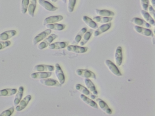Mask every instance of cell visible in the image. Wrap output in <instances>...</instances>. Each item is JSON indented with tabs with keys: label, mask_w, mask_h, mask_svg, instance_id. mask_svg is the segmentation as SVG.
Listing matches in <instances>:
<instances>
[{
	"label": "cell",
	"mask_w": 155,
	"mask_h": 116,
	"mask_svg": "<svg viewBox=\"0 0 155 116\" xmlns=\"http://www.w3.org/2000/svg\"><path fill=\"white\" fill-rule=\"evenodd\" d=\"M134 29L136 32L142 35L151 37L154 36L153 32L150 29L135 25Z\"/></svg>",
	"instance_id": "1"
},
{
	"label": "cell",
	"mask_w": 155,
	"mask_h": 116,
	"mask_svg": "<svg viewBox=\"0 0 155 116\" xmlns=\"http://www.w3.org/2000/svg\"><path fill=\"white\" fill-rule=\"evenodd\" d=\"M112 24L110 22L104 24L95 30L93 32V36L94 37H97L108 30L111 27Z\"/></svg>",
	"instance_id": "2"
},
{
	"label": "cell",
	"mask_w": 155,
	"mask_h": 116,
	"mask_svg": "<svg viewBox=\"0 0 155 116\" xmlns=\"http://www.w3.org/2000/svg\"><path fill=\"white\" fill-rule=\"evenodd\" d=\"M105 63L110 71L114 75L117 76H120L122 74L116 66L111 61L106 60Z\"/></svg>",
	"instance_id": "3"
},
{
	"label": "cell",
	"mask_w": 155,
	"mask_h": 116,
	"mask_svg": "<svg viewBox=\"0 0 155 116\" xmlns=\"http://www.w3.org/2000/svg\"><path fill=\"white\" fill-rule=\"evenodd\" d=\"M58 37L56 34H52L48 36L38 45V48L39 50H42L51 44V43Z\"/></svg>",
	"instance_id": "4"
},
{
	"label": "cell",
	"mask_w": 155,
	"mask_h": 116,
	"mask_svg": "<svg viewBox=\"0 0 155 116\" xmlns=\"http://www.w3.org/2000/svg\"><path fill=\"white\" fill-rule=\"evenodd\" d=\"M77 74L79 76L86 78H90L96 79L95 74L91 71L83 69H78L76 71Z\"/></svg>",
	"instance_id": "5"
},
{
	"label": "cell",
	"mask_w": 155,
	"mask_h": 116,
	"mask_svg": "<svg viewBox=\"0 0 155 116\" xmlns=\"http://www.w3.org/2000/svg\"><path fill=\"white\" fill-rule=\"evenodd\" d=\"M56 76L60 84H63L65 82V78L64 73L59 64H56L54 68Z\"/></svg>",
	"instance_id": "6"
},
{
	"label": "cell",
	"mask_w": 155,
	"mask_h": 116,
	"mask_svg": "<svg viewBox=\"0 0 155 116\" xmlns=\"http://www.w3.org/2000/svg\"><path fill=\"white\" fill-rule=\"evenodd\" d=\"M130 22L135 25L150 29L151 26L146 22L144 20L137 17L133 18L131 20Z\"/></svg>",
	"instance_id": "7"
},
{
	"label": "cell",
	"mask_w": 155,
	"mask_h": 116,
	"mask_svg": "<svg viewBox=\"0 0 155 116\" xmlns=\"http://www.w3.org/2000/svg\"><path fill=\"white\" fill-rule=\"evenodd\" d=\"M51 30L47 29L37 34L34 38L33 43L34 45L41 41L51 33Z\"/></svg>",
	"instance_id": "8"
},
{
	"label": "cell",
	"mask_w": 155,
	"mask_h": 116,
	"mask_svg": "<svg viewBox=\"0 0 155 116\" xmlns=\"http://www.w3.org/2000/svg\"><path fill=\"white\" fill-rule=\"evenodd\" d=\"M88 49V47L75 45H70L67 47V50L68 51L76 53H85Z\"/></svg>",
	"instance_id": "9"
},
{
	"label": "cell",
	"mask_w": 155,
	"mask_h": 116,
	"mask_svg": "<svg viewBox=\"0 0 155 116\" xmlns=\"http://www.w3.org/2000/svg\"><path fill=\"white\" fill-rule=\"evenodd\" d=\"M114 60L117 65L120 66L123 60L122 50L121 47L118 46L116 49L114 54Z\"/></svg>",
	"instance_id": "10"
},
{
	"label": "cell",
	"mask_w": 155,
	"mask_h": 116,
	"mask_svg": "<svg viewBox=\"0 0 155 116\" xmlns=\"http://www.w3.org/2000/svg\"><path fill=\"white\" fill-rule=\"evenodd\" d=\"M39 4L45 10L51 11L56 10L58 8L45 0H38Z\"/></svg>",
	"instance_id": "11"
},
{
	"label": "cell",
	"mask_w": 155,
	"mask_h": 116,
	"mask_svg": "<svg viewBox=\"0 0 155 116\" xmlns=\"http://www.w3.org/2000/svg\"><path fill=\"white\" fill-rule=\"evenodd\" d=\"M63 19V16L61 15L49 16L44 20L43 24L44 25H45L48 24L57 22L61 21Z\"/></svg>",
	"instance_id": "12"
},
{
	"label": "cell",
	"mask_w": 155,
	"mask_h": 116,
	"mask_svg": "<svg viewBox=\"0 0 155 116\" xmlns=\"http://www.w3.org/2000/svg\"><path fill=\"white\" fill-rule=\"evenodd\" d=\"M40 83L47 86H54L60 87L61 85L57 80L51 79H44L39 80Z\"/></svg>",
	"instance_id": "13"
},
{
	"label": "cell",
	"mask_w": 155,
	"mask_h": 116,
	"mask_svg": "<svg viewBox=\"0 0 155 116\" xmlns=\"http://www.w3.org/2000/svg\"><path fill=\"white\" fill-rule=\"evenodd\" d=\"M17 34V32L15 30L7 31L0 34V41H6L10 39Z\"/></svg>",
	"instance_id": "14"
},
{
	"label": "cell",
	"mask_w": 155,
	"mask_h": 116,
	"mask_svg": "<svg viewBox=\"0 0 155 116\" xmlns=\"http://www.w3.org/2000/svg\"><path fill=\"white\" fill-rule=\"evenodd\" d=\"M96 101L100 108L104 112L109 115L112 114V110L104 101L100 98H97Z\"/></svg>",
	"instance_id": "15"
},
{
	"label": "cell",
	"mask_w": 155,
	"mask_h": 116,
	"mask_svg": "<svg viewBox=\"0 0 155 116\" xmlns=\"http://www.w3.org/2000/svg\"><path fill=\"white\" fill-rule=\"evenodd\" d=\"M140 14L144 20L151 26L153 27L155 25L154 19L152 17L147 11L141 10Z\"/></svg>",
	"instance_id": "16"
},
{
	"label": "cell",
	"mask_w": 155,
	"mask_h": 116,
	"mask_svg": "<svg viewBox=\"0 0 155 116\" xmlns=\"http://www.w3.org/2000/svg\"><path fill=\"white\" fill-rule=\"evenodd\" d=\"M82 19L84 23L92 29L96 30L98 28V25L96 22L89 17L84 15L83 16Z\"/></svg>",
	"instance_id": "17"
},
{
	"label": "cell",
	"mask_w": 155,
	"mask_h": 116,
	"mask_svg": "<svg viewBox=\"0 0 155 116\" xmlns=\"http://www.w3.org/2000/svg\"><path fill=\"white\" fill-rule=\"evenodd\" d=\"M35 71L39 72H51L54 70V66L46 65H39L36 66L34 68Z\"/></svg>",
	"instance_id": "18"
},
{
	"label": "cell",
	"mask_w": 155,
	"mask_h": 116,
	"mask_svg": "<svg viewBox=\"0 0 155 116\" xmlns=\"http://www.w3.org/2000/svg\"><path fill=\"white\" fill-rule=\"evenodd\" d=\"M95 12L98 16L103 17H112L115 15L114 12L107 9H96Z\"/></svg>",
	"instance_id": "19"
},
{
	"label": "cell",
	"mask_w": 155,
	"mask_h": 116,
	"mask_svg": "<svg viewBox=\"0 0 155 116\" xmlns=\"http://www.w3.org/2000/svg\"><path fill=\"white\" fill-rule=\"evenodd\" d=\"M84 82L86 87L89 91L91 92L93 95L95 96L97 95V91L92 81L89 79L86 78L84 79Z\"/></svg>",
	"instance_id": "20"
},
{
	"label": "cell",
	"mask_w": 155,
	"mask_h": 116,
	"mask_svg": "<svg viewBox=\"0 0 155 116\" xmlns=\"http://www.w3.org/2000/svg\"><path fill=\"white\" fill-rule=\"evenodd\" d=\"M51 74V72H40L32 74L31 77L34 79H44L50 77Z\"/></svg>",
	"instance_id": "21"
},
{
	"label": "cell",
	"mask_w": 155,
	"mask_h": 116,
	"mask_svg": "<svg viewBox=\"0 0 155 116\" xmlns=\"http://www.w3.org/2000/svg\"><path fill=\"white\" fill-rule=\"evenodd\" d=\"M81 100L89 106L96 109H98L97 104L93 100L90 99L85 95L82 94L80 95Z\"/></svg>",
	"instance_id": "22"
},
{
	"label": "cell",
	"mask_w": 155,
	"mask_h": 116,
	"mask_svg": "<svg viewBox=\"0 0 155 116\" xmlns=\"http://www.w3.org/2000/svg\"><path fill=\"white\" fill-rule=\"evenodd\" d=\"M68 44V42H56L49 44L48 48L50 49H59L67 47Z\"/></svg>",
	"instance_id": "23"
},
{
	"label": "cell",
	"mask_w": 155,
	"mask_h": 116,
	"mask_svg": "<svg viewBox=\"0 0 155 116\" xmlns=\"http://www.w3.org/2000/svg\"><path fill=\"white\" fill-rule=\"evenodd\" d=\"M112 17H103L97 16L94 17L93 20L95 22L98 23L105 24L110 22L112 20Z\"/></svg>",
	"instance_id": "24"
},
{
	"label": "cell",
	"mask_w": 155,
	"mask_h": 116,
	"mask_svg": "<svg viewBox=\"0 0 155 116\" xmlns=\"http://www.w3.org/2000/svg\"><path fill=\"white\" fill-rule=\"evenodd\" d=\"M94 31L93 29H90L88 31H87L83 35V37L81 40L80 45L83 46L86 44L90 39L92 34L93 33Z\"/></svg>",
	"instance_id": "25"
},
{
	"label": "cell",
	"mask_w": 155,
	"mask_h": 116,
	"mask_svg": "<svg viewBox=\"0 0 155 116\" xmlns=\"http://www.w3.org/2000/svg\"><path fill=\"white\" fill-rule=\"evenodd\" d=\"M46 26L47 29L51 30L60 31L64 29L66 25L64 24L54 23L47 24Z\"/></svg>",
	"instance_id": "26"
},
{
	"label": "cell",
	"mask_w": 155,
	"mask_h": 116,
	"mask_svg": "<svg viewBox=\"0 0 155 116\" xmlns=\"http://www.w3.org/2000/svg\"><path fill=\"white\" fill-rule=\"evenodd\" d=\"M87 31L86 27H84L82 28L75 37L74 41L72 43V44H78L81 41L82 37Z\"/></svg>",
	"instance_id": "27"
},
{
	"label": "cell",
	"mask_w": 155,
	"mask_h": 116,
	"mask_svg": "<svg viewBox=\"0 0 155 116\" xmlns=\"http://www.w3.org/2000/svg\"><path fill=\"white\" fill-rule=\"evenodd\" d=\"M37 0H31L30 3L28 7L29 15L32 17L34 16V14L36 9Z\"/></svg>",
	"instance_id": "28"
},
{
	"label": "cell",
	"mask_w": 155,
	"mask_h": 116,
	"mask_svg": "<svg viewBox=\"0 0 155 116\" xmlns=\"http://www.w3.org/2000/svg\"><path fill=\"white\" fill-rule=\"evenodd\" d=\"M31 98V96L28 95L25 97L21 102L19 105L16 108L17 111L21 110L24 109L27 106Z\"/></svg>",
	"instance_id": "29"
},
{
	"label": "cell",
	"mask_w": 155,
	"mask_h": 116,
	"mask_svg": "<svg viewBox=\"0 0 155 116\" xmlns=\"http://www.w3.org/2000/svg\"><path fill=\"white\" fill-rule=\"evenodd\" d=\"M75 88L77 90L86 96L91 95L89 90L86 88L82 85L80 84H77L75 85Z\"/></svg>",
	"instance_id": "30"
},
{
	"label": "cell",
	"mask_w": 155,
	"mask_h": 116,
	"mask_svg": "<svg viewBox=\"0 0 155 116\" xmlns=\"http://www.w3.org/2000/svg\"><path fill=\"white\" fill-rule=\"evenodd\" d=\"M29 2V0H22L21 4V12L23 14H25L27 10Z\"/></svg>",
	"instance_id": "31"
},
{
	"label": "cell",
	"mask_w": 155,
	"mask_h": 116,
	"mask_svg": "<svg viewBox=\"0 0 155 116\" xmlns=\"http://www.w3.org/2000/svg\"><path fill=\"white\" fill-rule=\"evenodd\" d=\"M17 91L16 89H5L0 91V95H9L15 94Z\"/></svg>",
	"instance_id": "32"
},
{
	"label": "cell",
	"mask_w": 155,
	"mask_h": 116,
	"mask_svg": "<svg viewBox=\"0 0 155 116\" xmlns=\"http://www.w3.org/2000/svg\"><path fill=\"white\" fill-rule=\"evenodd\" d=\"M76 0H68V10L69 12H72L74 10Z\"/></svg>",
	"instance_id": "33"
},
{
	"label": "cell",
	"mask_w": 155,
	"mask_h": 116,
	"mask_svg": "<svg viewBox=\"0 0 155 116\" xmlns=\"http://www.w3.org/2000/svg\"><path fill=\"white\" fill-rule=\"evenodd\" d=\"M23 87H21L19 88L18 92L16 96V98L15 100V104H18L21 99L23 94Z\"/></svg>",
	"instance_id": "34"
},
{
	"label": "cell",
	"mask_w": 155,
	"mask_h": 116,
	"mask_svg": "<svg viewBox=\"0 0 155 116\" xmlns=\"http://www.w3.org/2000/svg\"><path fill=\"white\" fill-rule=\"evenodd\" d=\"M140 4L143 10L147 11L149 6V0H140Z\"/></svg>",
	"instance_id": "35"
},
{
	"label": "cell",
	"mask_w": 155,
	"mask_h": 116,
	"mask_svg": "<svg viewBox=\"0 0 155 116\" xmlns=\"http://www.w3.org/2000/svg\"><path fill=\"white\" fill-rule=\"evenodd\" d=\"M11 44V42L9 40L0 41V50L9 46Z\"/></svg>",
	"instance_id": "36"
},
{
	"label": "cell",
	"mask_w": 155,
	"mask_h": 116,
	"mask_svg": "<svg viewBox=\"0 0 155 116\" xmlns=\"http://www.w3.org/2000/svg\"><path fill=\"white\" fill-rule=\"evenodd\" d=\"M147 10L149 12V13L152 16V17L155 19V11L154 8L151 6V5H149Z\"/></svg>",
	"instance_id": "37"
},
{
	"label": "cell",
	"mask_w": 155,
	"mask_h": 116,
	"mask_svg": "<svg viewBox=\"0 0 155 116\" xmlns=\"http://www.w3.org/2000/svg\"><path fill=\"white\" fill-rule=\"evenodd\" d=\"M14 111V108H11L8 109L5 111L3 112L2 114H1V115H6L8 116L10 115L12 113H13Z\"/></svg>",
	"instance_id": "38"
},
{
	"label": "cell",
	"mask_w": 155,
	"mask_h": 116,
	"mask_svg": "<svg viewBox=\"0 0 155 116\" xmlns=\"http://www.w3.org/2000/svg\"><path fill=\"white\" fill-rule=\"evenodd\" d=\"M152 6L154 8L155 5V0H150Z\"/></svg>",
	"instance_id": "39"
},
{
	"label": "cell",
	"mask_w": 155,
	"mask_h": 116,
	"mask_svg": "<svg viewBox=\"0 0 155 116\" xmlns=\"http://www.w3.org/2000/svg\"><path fill=\"white\" fill-rule=\"evenodd\" d=\"M58 0H51V1L53 2H55Z\"/></svg>",
	"instance_id": "40"
},
{
	"label": "cell",
	"mask_w": 155,
	"mask_h": 116,
	"mask_svg": "<svg viewBox=\"0 0 155 116\" xmlns=\"http://www.w3.org/2000/svg\"><path fill=\"white\" fill-rule=\"evenodd\" d=\"M62 2L64 3H66L67 0H62Z\"/></svg>",
	"instance_id": "41"
}]
</instances>
